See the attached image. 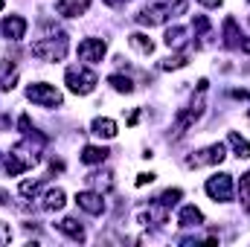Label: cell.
<instances>
[{
  "instance_id": "603a6c76",
  "label": "cell",
  "mask_w": 250,
  "mask_h": 247,
  "mask_svg": "<svg viewBox=\"0 0 250 247\" xmlns=\"http://www.w3.org/2000/svg\"><path fill=\"white\" fill-rule=\"evenodd\" d=\"M187 64H189V50H181V53L169 56L166 62H160V70H181V67H187Z\"/></svg>"
},
{
  "instance_id": "277c9868",
  "label": "cell",
  "mask_w": 250,
  "mask_h": 247,
  "mask_svg": "<svg viewBox=\"0 0 250 247\" xmlns=\"http://www.w3.org/2000/svg\"><path fill=\"white\" fill-rule=\"evenodd\" d=\"M26 99L35 102V105H41V108H59L64 102L62 90H59L56 84H44V82L29 84V87H26Z\"/></svg>"
},
{
  "instance_id": "ba28073f",
  "label": "cell",
  "mask_w": 250,
  "mask_h": 247,
  "mask_svg": "<svg viewBox=\"0 0 250 247\" xmlns=\"http://www.w3.org/2000/svg\"><path fill=\"white\" fill-rule=\"evenodd\" d=\"M169 18H175L172 3H169V6H146L143 12L134 15V21H137L140 26H157V23H166Z\"/></svg>"
},
{
  "instance_id": "8992f818",
  "label": "cell",
  "mask_w": 250,
  "mask_h": 247,
  "mask_svg": "<svg viewBox=\"0 0 250 247\" xmlns=\"http://www.w3.org/2000/svg\"><path fill=\"white\" fill-rule=\"evenodd\" d=\"M224 47L233 50V53H248L250 56V38L239 29L236 18H227L224 21Z\"/></svg>"
},
{
  "instance_id": "5b68a950",
  "label": "cell",
  "mask_w": 250,
  "mask_h": 247,
  "mask_svg": "<svg viewBox=\"0 0 250 247\" xmlns=\"http://www.w3.org/2000/svg\"><path fill=\"white\" fill-rule=\"evenodd\" d=\"M224 157H227V148H224L221 143H212V145H207V148H201V151H192V154L187 157V166H189V169H201V166H218Z\"/></svg>"
},
{
  "instance_id": "ac0fdd59",
  "label": "cell",
  "mask_w": 250,
  "mask_h": 247,
  "mask_svg": "<svg viewBox=\"0 0 250 247\" xmlns=\"http://www.w3.org/2000/svg\"><path fill=\"white\" fill-rule=\"evenodd\" d=\"M163 44H166L169 50H181V47H187V29H184V26H169L166 35H163Z\"/></svg>"
},
{
  "instance_id": "6da1fadb",
  "label": "cell",
  "mask_w": 250,
  "mask_h": 247,
  "mask_svg": "<svg viewBox=\"0 0 250 247\" xmlns=\"http://www.w3.org/2000/svg\"><path fill=\"white\" fill-rule=\"evenodd\" d=\"M47 29L53 32V26H47ZM32 56L41 59V62H64V56H67V35L62 29H56L50 38L35 41L32 44Z\"/></svg>"
},
{
  "instance_id": "ffe728a7",
  "label": "cell",
  "mask_w": 250,
  "mask_h": 247,
  "mask_svg": "<svg viewBox=\"0 0 250 247\" xmlns=\"http://www.w3.org/2000/svg\"><path fill=\"white\" fill-rule=\"evenodd\" d=\"M59 230H62L67 239H73V242H84V227L76 218H62L59 221Z\"/></svg>"
},
{
  "instance_id": "d6986e66",
  "label": "cell",
  "mask_w": 250,
  "mask_h": 247,
  "mask_svg": "<svg viewBox=\"0 0 250 247\" xmlns=\"http://www.w3.org/2000/svg\"><path fill=\"white\" fill-rule=\"evenodd\" d=\"M108 148H102V145H84V151H82V163H87V166H99V163H105L108 160Z\"/></svg>"
},
{
  "instance_id": "7a4b0ae2",
  "label": "cell",
  "mask_w": 250,
  "mask_h": 247,
  "mask_svg": "<svg viewBox=\"0 0 250 247\" xmlns=\"http://www.w3.org/2000/svg\"><path fill=\"white\" fill-rule=\"evenodd\" d=\"M204 93H207V79H201L198 82V99H192V105L184 108V111H178V123H175V137H181L184 131H187L189 125H195L201 117H204Z\"/></svg>"
},
{
  "instance_id": "484cf974",
  "label": "cell",
  "mask_w": 250,
  "mask_h": 247,
  "mask_svg": "<svg viewBox=\"0 0 250 247\" xmlns=\"http://www.w3.org/2000/svg\"><path fill=\"white\" fill-rule=\"evenodd\" d=\"M38 189H41V178H35V181H23L18 192H21L23 198H35V195H38Z\"/></svg>"
},
{
  "instance_id": "7c38bea8",
  "label": "cell",
  "mask_w": 250,
  "mask_h": 247,
  "mask_svg": "<svg viewBox=\"0 0 250 247\" xmlns=\"http://www.w3.org/2000/svg\"><path fill=\"white\" fill-rule=\"evenodd\" d=\"M87 6H90V0H59L56 3V12L62 18H79V15L87 12Z\"/></svg>"
},
{
  "instance_id": "8fae6325",
  "label": "cell",
  "mask_w": 250,
  "mask_h": 247,
  "mask_svg": "<svg viewBox=\"0 0 250 247\" xmlns=\"http://www.w3.org/2000/svg\"><path fill=\"white\" fill-rule=\"evenodd\" d=\"M0 29H3V35H6L9 41H21V38L26 35V21H23L21 15H9V18L0 23Z\"/></svg>"
},
{
  "instance_id": "f546056e",
  "label": "cell",
  "mask_w": 250,
  "mask_h": 247,
  "mask_svg": "<svg viewBox=\"0 0 250 247\" xmlns=\"http://www.w3.org/2000/svg\"><path fill=\"white\" fill-rule=\"evenodd\" d=\"M151 181H154V175H151V172H143V175H137V181H134V184L146 186V184H151Z\"/></svg>"
},
{
  "instance_id": "836d02e7",
  "label": "cell",
  "mask_w": 250,
  "mask_h": 247,
  "mask_svg": "<svg viewBox=\"0 0 250 247\" xmlns=\"http://www.w3.org/2000/svg\"><path fill=\"white\" fill-rule=\"evenodd\" d=\"M3 6H6V3H3V0H0V9H3Z\"/></svg>"
},
{
  "instance_id": "cb8c5ba5",
  "label": "cell",
  "mask_w": 250,
  "mask_h": 247,
  "mask_svg": "<svg viewBox=\"0 0 250 247\" xmlns=\"http://www.w3.org/2000/svg\"><path fill=\"white\" fill-rule=\"evenodd\" d=\"M108 84H111L117 93H131V90H134V82H131L128 76H123V73H114V76H108Z\"/></svg>"
},
{
  "instance_id": "83f0119b",
  "label": "cell",
  "mask_w": 250,
  "mask_h": 247,
  "mask_svg": "<svg viewBox=\"0 0 250 247\" xmlns=\"http://www.w3.org/2000/svg\"><path fill=\"white\" fill-rule=\"evenodd\" d=\"M239 195H242L245 201H250V172L242 175V181H239Z\"/></svg>"
},
{
  "instance_id": "d4e9b609",
  "label": "cell",
  "mask_w": 250,
  "mask_h": 247,
  "mask_svg": "<svg viewBox=\"0 0 250 247\" xmlns=\"http://www.w3.org/2000/svg\"><path fill=\"white\" fill-rule=\"evenodd\" d=\"M192 26H195V38H201V44H207V38H209V21H207L204 15H195ZM201 44H198V47H201Z\"/></svg>"
},
{
  "instance_id": "e0dca14e",
  "label": "cell",
  "mask_w": 250,
  "mask_h": 247,
  "mask_svg": "<svg viewBox=\"0 0 250 247\" xmlns=\"http://www.w3.org/2000/svg\"><path fill=\"white\" fill-rule=\"evenodd\" d=\"M178 224H181V227H187V230H189V227H201V224H204V212H201L198 206H192V204H189V206L181 209Z\"/></svg>"
},
{
  "instance_id": "44dd1931",
  "label": "cell",
  "mask_w": 250,
  "mask_h": 247,
  "mask_svg": "<svg viewBox=\"0 0 250 247\" xmlns=\"http://www.w3.org/2000/svg\"><path fill=\"white\" fill-rule=\"evenodd\" d=\"M227 143H230V148L236 151V157L239 160H250V143L242 137V134H236V131H230V137H227Z\"/></svg>"
},
{
  "instance_id": "f1b7e54d",
  "label": "cell",
  "mask_w": 250,
  "mask_h": 247,
  "mask_svg": "<svg viewBox=\"0 0 250 247\" xmlns=\"http://www.w3.org/2000/svg\"><path fill=\"white\" fill-rule=\"evenodd\" d=\"M9 242H12V230L6 221H0V245H9Z\"/></svg>"
},
{
  "instance_id": "9a60e30c",
  "label": "cell",
  "mask_w": 250,
  "mask_h": 247,
  "mask_svg": "<svg viewBox=\"0 0 250 247\" xmlns=\"http://www.w3.org/2000/svg\"><path fill=\"white\" fill-rule=\"evenodd\" d=\"M84 181H87L90 189H96V192H111V186H114V175L105 169V172H90Z\"/></svg>"
},
{
  "instance_id": "d6a6232c",
  "label": "cell",
  "mask_w": 250,
  "mask_h": 247,
  "mask_svg": "<svg viewBox=\"0 0 250 247\" xmlns=\"http://www.w3.org/2000/svg\"><path fill=\"white\" fill-rule=\"evenodd\" d=\"M105 3H108V6H125L128 0H105Z\"/></svg>"
},
{
  "instance_id": "52a82bcc",
  "label": "cell",
  "mask_w": 250,
  "mask_h": 247,
  "mask_svg": "<svg viewBox=\"0 0 250 247\" xmlns=\"http://www.w3.org/2000/svg\"><path fill=\"white\" fill-rule=\"evenodd\" d=\"M204 189H207V195L212 198V201H221V204H227V201H233V175H212L207 184H204Z\"/></svg>"
},
{
  "instance_id": "30bf717a",
  "label": "cell",
  "mask_w": 250,
  "mask_h": 247,
  "mask_svg": "<svg viewBox=\"0 0 250 247\" xmlns=\"http://www.w3.org/2000/svg\"><path fill=\"white\" fill-rule=\"evenodd\" d=\"M76 204H79V209H84L87 215H102V212H105V201H102V192H96V189H84V192H76Z\"/></svg>"
},
{
  "instance_id": "7402d4cb",
  "label": "cell",
  "mask_w": 250,
  "mask_h": 247,
  "mask_svg": "<svg viewBox=\"0 0 250 247\" xmlns=\"http://www.w3.org/2000/svg\"><path fill=\"white\" fill-rule=\"evenodd\" d=\"M128 41H131V47H134L137 53H143V56H151V53H154V44H151V38H148V35H143V32H134Z\"/></svg>"
},
{
  "instance_id": "4fadbf2b",
  "label": "cell",
  "mask_w": 250,
  "mask_h": 247,
  "mask_svg": "<svg viewBox=\"0 0 250 247\" xmlns=\"http://www.w3.org/2000/svg\"><path fill=\"white\" fill-rule=\"evenodd\" d=\"M64 204H67L64 189H47L44 198H41V206H44L47 212H59V209H64Z\"/></svg>"
},
{
  "instance_id": "5bb4252c",
  "label": "cell",
  "mask_w": 250,
  "mask_h": 247,
  "mask_svg": "<svg viewBox=\"0 0 250 247\" xmlns=\"http://www.w3.org/2000/svg\"><path fill=\"white\" fill-rule=\"evenodd\" d=\"M90 131H93L99 140H114V137H117V123L108 120V117H96L93 125H90Z\"/></svg>"
},
{
  "instance_id": "3957f363",
  "label": "cell",
  "mask_w": 250,
  "mask_h": 247,
  "mask_svg": "<svg viewBox=\"0 0 250 247\" xmlns=\"http://www.w3.org/2000/svg\"><path fill=\"white\" fill-rule=\"evenodd\" d=\"M64 82H67V87H70L73 93H79V96L93 93V87L99 84L96 73H93V70H87V67H70V70L64 73Z\"/></svg>"
},
{
  "instance_id": "4dcf8cb0",
  "label": "cell",
  "mask_w": 250,
  "mask_h": 247,
  "mask_svg": "<svg viewBox=\"0 0 250 247\" xmlns=\"http://www.w3.org/2000/svg\"><path fill=\"white\" fill-rule=\"evenodd\" d=\"M198 3H201V6H207V9H215V6H221L224 0H198Z\"/></svg>"
},
{
  "instance_id": "4316f807",
  "label": "cell",
  "mask_w": 250,
  "mask_h": 247,
  "mask_svg": "<svg viewBox=\"0 0 250 247\" xmlns=\"http://www.w3.org/2000/svg\"><path fill=\"white\" fill-rule=\"evenodd\" d=\"M181 195H184V192H181V189H166V192H163V195H160V198H157V201H160V204H163V206H175V204H178V201H181Z\"/></svg>"
},
{
  "instance_id": "1f68e13d",
  "label": "cell",
  "mask_w": 250,
  "mask_h": 247,
  "mask_svg": "<svg viewBox=\"0 0 250 247\" xmlns=\"http://www.w3.org/2000/svg\"><path fill=\"white\" fill-rule=\"evenodd\" d=\"M236 99H250V90H233Z\"/></svg>"
},
{
  "instance_id": "9c48e42d",
  "label": "cell",
  "mask_w": 250,
  "mask_h": 247,
  "mask_svg": "<svg viewBox=\"0 0 250 247\" xmlns=\"http://www.w3.org/2000/svg\"><path fill=\"white\" fill-rule=\"evenodd\" d=\"M105 53H108V44L102 41V38H84L82 44H79V59L87 64H96L105 59Z\"/></svg>"
},
{
  "instance_id": "2e32d148",
  "label": "cell",
  "mask_w": 250,
  "mask_h": 247,
  "mask_svg": "<svg viewBox=\"0 0 250 247\" xmlns=\"http://www.w3.org/2000/svg\"><path fill=\"white\" fill-rule=\"evenodd\" d=\"M18 84V67L6 59H0V90H12Z\"/></svg>"
}]
</instances>
